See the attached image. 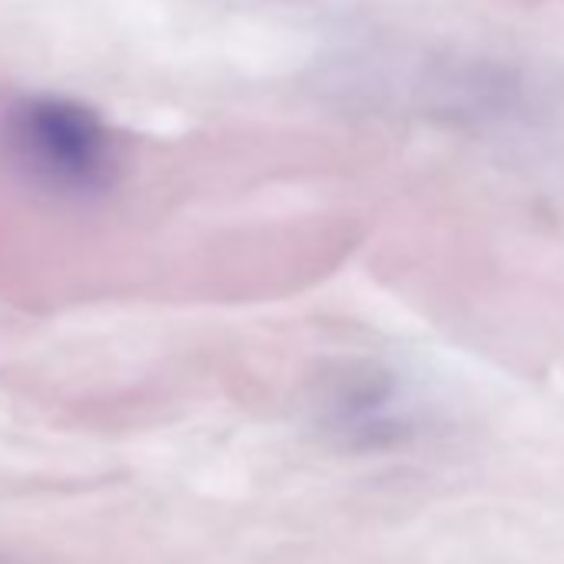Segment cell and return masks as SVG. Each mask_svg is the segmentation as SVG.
<instances>
[{"mask_svg": "<svg viewBox=\"0 0 564 564\" xmlns=\"http://www.w3.org/2000/svg\"><path fill=\"white\" fill-rule=\"evenodd\" d=\"M0 160L24 189L57 206L104 203L123 170L107 120L61 94H21L0 107Z\"/></svg>", "mask_w": 564, "mask_h": 564, "instance_id": "cell-1", "label": "cell"}, {"mask_svg": "<svg viewBox=\"0 0 564 564\" xmlns=\"http://www.w3.org/2000/svg\"><path fill=\"white\" fill-rule=\"evenodd\" d=\"M310 415L319 435L349 455H392L425 432V402L395 366L352 356L323 366L313 379Z\"/></svg>", "mask_w": 564, "mask_h": 564, "instance_id": "cell-2", "label": "cell"}, {"mask_svg": "<svg viewBox=\"0 0 564 564\" xmlns=\"http://www.w3.org/2000/svg\"><path fill=\"white\" fill-rule=\"evenodd\" d=\"M0 564H28V561L14 557V554H8V551H0Z\"/></svg>", "mask_w": 564, "mask_h": 564, "instance_id": "cell-3", "label": "cell"}]
</instances>
